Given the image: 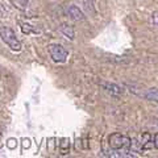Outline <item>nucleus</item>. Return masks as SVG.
Returning <instances> with one entry per match:
<instances>
[{"mask_svg": "<svg viewBox=\"0 0 158 158\" xmlns=\"http://www.w3.org/2000/svg\"><path fill=\"white\" fill-rule=\"evenodd\" d=\"M65 13L67 15L70 19L75 20V21H79V20H85V13L82 12V9L74 6V4H69V6H65Z\"/></svg>", "mask_w": 158, "mask_h": 158, "instance_id": "3", "label": "nucleus"}, {"mask_svg": "<svg viewBox=\"0 0 158 158\" xmlns=\"http://www.w3.org/2000/svg\"><path fill=\"white\" fill-rule=\"evenodd\" d=\"M59 32L67 40H71V41L74 40V37H75V31H74V28L71 25H69V24H62V25L59 27Z\"/></svg>", "mask_w": 158, "mask_h": 158, "instance_id": "5", "label": "nucleus"}, {"mask_svg": "<svg viewBox=\"0 0 158 158\" xmlns=\"http://www.w3.org/2000/svg\"><path fill=\"white\" fill-rule=\"evenodd\" d=\"M12 2L16 4L20 9H25L27 6H28V3H29V0H12Z\"/></svg>", "mask_w": 158, "mask_h": 158, "instance_id": "9", "label": "nucleus"}, {"mask_svg": "<svg viewBox=\"0 0 158 158\" xmlns=\"http://www.w3.org/2000/svg\"><path fill=\"white\" fill-rule=\"evenodd\" d=\"M31 148V140L29 138H23V149H29Z\"/></svg>", "mask_w": 158, "mask_h": 158, "instance_id": "12", "label": "nucleus"}, {"mask_svg": "<svg viewBox=\"0 0 158 158\" xmlns=\"http://www.w3.org/2000/svg\"><path fill=\"white\" fill-rule=\"evenodd\" d=\"M0 40L6 44L12 52L21 50V42H20V40L17 38L13 29L8 28V27H0Z\"/></svg>", "mask_w": 158, "mask_h": 158, "instance_id": "1", "label": "nucleus"}, {"mask_svg": "<svg viewBox=\"0 0 158 158\" xmlns=\"http://www.w3.org/2000/svg\"><path fill=\"white\" fill-rule=\"evenodd\" d=\"M48 52H49V56H50V58L53 59L54 62L65 63L67 61L69 52L62 45H59V44H52V45H49L48 46Z\"/></svg>", "mask_w": 158, "mask_h": 158, "instance_id": "2", "label": "nucleus"}, {"mask_svg": "<svg viewBox=\"0 0 158 158\" xmlns=\"http://www.w3.org/2000/svg\"><path fill=\"white\" fill-rule=\"evenodd\" d=\"M58 148H59V152H61L62 154H67L69 150H70V141H69V138L63 137L61 140V142H59Z\"/></svg>", "mask_w": 158, "mask_h": 158, "instance_id": "7", "label": "nucleus"}, {"mask_svg": "<svg viewBox=\"0 0 158 158\" xmlns=\"http://www.w3.org/2000/svg\"><path fill=\"white\" fill-rule=\"evenodd\" d=\"M150 23L153 24V25L158 27V11H156V12L152 13V16H150Z\"/></svg>", "mask_w": 158, "mask_h": 158, "instance_id": "11", "label": "nucleus"}, {"mask_svg": "<svg viewBox=\"0 0 158 158\" xmlns=\"http://www.w3.org/2000/svg\"><path fill=\"white\" fill-rule=\"evenodd\" d=\"M100 86L104 88L107 92H111L113 95H120L124 92V88L121 86L116 85V83H110V82H100Z\"/></svg>", "mask_w": 158, "mask_h": 158, "instance_id": "4", "label": "nucleus"}, {"mask_svg": "<svg viewBox=\"0 0 158 158\" xmlns=\"http://www.w3.org/2000/svg\"><path fill=\"white\" fill-rule=\"evenodd\" d=\"M153 146H154L156 149H158V133L154 135V142H153Z\"/></svg>", "mask_w": 158, "mask_h": 158, "instance_id": "13", "label": "nucleus"}, {"mask_svg": "<svg viewBox=\"0 0 158 158\" xmlns=\"http://www.w3.org/2000/svg\"><path fill=\"white\" fill-rule=\"evenodd\" d=\"M144 96L146 100L149 102H154V103H158V88L153 87V88H149V90H146L144 92Z\"/></svg>", "mask_w": 158, "mask_h": 158, "instance_id": "6", "label": "nucleus"}, {"mask_svg": "<svg viewBox=\"0 0 158 158\" xmlns=\"http://www.w3.org/2000/svg\"><path fill=\"white\" fill-rule=\"evenodd\" d=\"M21 29H23V32L25 33V34H29V33H40V29H33L32 25H29V24H23L21 25Z\"/></svg>", "mask_w": 158, "mask_h": 158, "instance_id": "8", "label": "nucleus"}, {"mask_svg": "<svg viewBox=\"0 0 158 158\" xmlns=\"http://www.w3.org/2000/svg\"><path fill=\"white\" fill-rule=\"evenodd\" d=\"M6 145H7L8 149H11V150L16 149V146H17V140H16V138H9V140L6 142Z\"/></svg>", "mask_w": 158, "mask_h": 158, "instance_id": "10", "label": "nucleus"}, {"mask_svg": "<svg viewBox=\"0 0 158 158\" xmlns=\"http://www.w3.org/2000/svg\"><path fill=\"white\" fill-rule=\"evenodd\" d=\"M3 145H4V141H3V136L0 135V149L3 148Z\"/></svg>", "mask_w": 158, "mask_h": 158, "instance_id": "14", "label": "nucleus"}]
</instances>
